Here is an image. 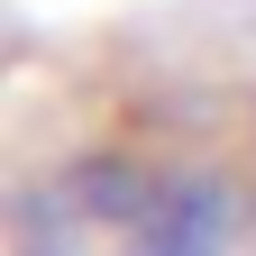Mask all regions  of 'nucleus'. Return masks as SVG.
I'll return each mask as SVG.
<instances>
[{
    "label": "nucleus",
    "instance_id": "obj_1",
    "mask_svg": "<svg viewBox=\"0 0 256 256\" xmlns=\"http://www.w3.org/2000/svg\"><path fill=\"white\" fill-rule=\"evenodd\" d=\"M128 256H229V192L202 183V174H165Z\"/></svg>",
    "mask_w": 256,
    "mask_h": 256
}]
</instances>
